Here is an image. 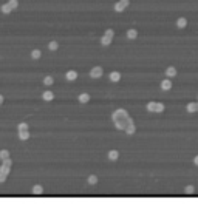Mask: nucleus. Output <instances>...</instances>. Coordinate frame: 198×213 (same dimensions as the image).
Returning a JSON list of instances; mask_svg holds the SVG:
<instances>
[{
    "instance_id": "obj_1",
    "label": "nucleus",
    "mask_w": 198,
    "mask_h": 213,
    "mask_svg": "<svg viewBox=\"0 0 198 213\" xmlns=\"http://www.w3.org/2000/svg\"><path fill=\"white\" fill-rule=\"evenodd\" d=\"M113 119H115V122H116V125L119 128H127V125L132 124V121H130V117L127 116V113L122 111V110H118L113 114Z\"/></svg>"
},
{
    "instance_id": "obj_2",
    "label": "nucleus",
    "mask_w": 198,
    "mask_h": 213,
    "mask_svg": "<svg viewBox=\"0 0 198 213\" xmlns=\"http://www.w3.org/2000/svg\"><path fill=\"white\" fill-rule=\"evenodd\" d=\"M147 110H150V111H163L164 110V105L163 104H148L147 105Z\"/></svg>"
},
{
    "instance_id": "obj_3",
    "label": "nucleus",
    "mask_w": 198,
    "mask_h": 213,
    "mask_svg": "<svg viewBox=\"0 0 198 213\" xmlns=\"http://www.w3.org/2000/svg\"><path fill=\"white\" fill-rule=\"evenodd\" d=\"M112 39H113V31H110V30H108V31L105 33L104 39H102V43H104V45H108V43L112 42Z\"/></svg>"
},
{
    "instance_id": "obj_4",
    "label": "nucleus",
    "mask_w": 198,
    "mask_h": 213,
    "mask_svg": "<svg viewBox=\"0 0 198 213\" xmlns=\"http://www.w3.org/2000/svg\"><path fill=\"white\" fill-rule=\"evenodd\" d=\"M91 76H93V77H101V76H102V68H101V66L93 68V69H91Z\"/></svg>"
},
{
    "instance_id": "obj_5",
    "label": "nucleus",
    "mask_w": 198,
    "mask_h": 213,
    "mask_svg": "<svg viewBox=\"0 0 198 213\" xmlns=\"http://www.w3.org/2000/svg\"><path fill=\"white\" fill-rule=\"evenodd\" d=\"M127 5H129V0H121L119 3H116L115 9H116V11H121V9H124V8H126Z\"/></svg>"
},
{
    "instance_id": "obj_6",
    "label": "nucleus",
    "mask_w": 198,
    "mask_h": 213,
    "mask_svg": "<svg viewBox=\"0 0 198 213\" xmlns=\"http://www.w3.org/2000/svg\"><path fill=\"white\" fill-rule=\"evenodd\" d=\"M67 77H68L70 80H73V79H76V77H78V74H76V71H68V73H67Z\"/></svg>"
},
{
    "instance_id": "obj_7",
    "label": "nucleus",
    "mask_w": 198,
    "mask_h": 213,
    "mask_svg": "<svg viewBox=\"0 0 198 213\" xmlns=\"http://www.w3.org/2000/svg\"><path fill=\"white\" fill-rule=\"evenodd\" d=\"M175 74H177V69L170 66V68L167 69V76H169V77H173V76H175Z\"/></svg>"
},
{
    "instance_id": "obj_8",
    "label": "nucleus",
    "mask_w": 198,
    "mask_h": 213,
    "mask_svg": "<svg viewBox=\"0 0 198 213\" xmlns=\"http://www.w3.org/2000/svg\"><path fill=\"white\" fill-rule=\"evenodd\" d=\"M43 98H45L46 101H51V99H53V93H51V91H46V93H43Z\"/></svg>"
},
{
    "instance_id": "obj_9",
    "label": "nucleus",
    "mask_w": 198,
    "mask_h": 213,
    "mask_svg": "<svg viewBox=\"0 0 198 213\" xmlns=\"http://www.w3.org/2000/svg\"><path fill=\"white\" fill-rule=\"evenodd\" d=\"M186 25H187V20H186V19H180V20H178V27H180V28H184Z\"/></svg>"
},
{
    "instance_id": "obj_10",
    "label": "nucleus",
    "mask_w": 198,
    "mask_h": 213,
    "mask_svg": "<svg viewBox=\"0 0 198 213\" xmlns=\"http://www.w3.org/2000/svg\"><path fill=\"white\" fill-rule=\"evenodd\" d=\"M161 88H163V90H169V88H170V80H164V82L161 83Z\"/></svg>"
},
{
    "instance_id": "obj_11",
    "label": "nucleus",
    "mask_w": 198,
    "mask_h": 213,
    "mask_svg": "<svg viewBox=\"0 0 198 213\" xmlns=\"http://www.w3.org/2000/svg\"><path fill=\"white\" fill-rule=\"evenodd\" d=\"M88 99H90L88 94H81V98H79V101H81V102H88Z\"/></svg>"
},
{
    "instance_id": "obj_12",
    "label": "nucleus",
    "mask_w": 198,
    "mask_h": 213,
    "mask_svg": "<svg viewBox=\"0 0 198 213\" xmlns=\"http://www.w3.org/2000/svg\"><path fill=\"white\" fill-rule=\"evenodd\" d=\"M119 77H121V76H119V73H112V74H110V79H112V80H115V82H116V80H119Z\"/></svg>"
},
{
    "instance_id": "obj_13",
    "label": "nucleus",
    "mask_w": 198,
    "mask_h": 213,
    "mask_svg": "<svg viewBox=\"0 0 198 213\" xmlns=\"http://www.w3.org/2000/svg\"><path fill=\"white\" fill-rule=\"evenodd\" d=\"M187 110H189V111H195V110H198V105H196V104H189V105H187Z\"/></svg>"
},
{
    "instance_id": "obj_14",
    "label": "nucleus",
    "mask_w": 198,
    "mask_h": 213,
    "mask_svg": "<svg viewBox=\"0 0 198 213\" xmlns=\"http://www.w3.org/2000/svg\"><path fill=\"white\" fill-rule=\"evenodd\" d=\"M136 34H138V33H136L135 30H130V31L127 33V36H129L130 39H135V37H136Z\"/></svg>"
},
{
    "instance_id": "obj_15",
    "label": "nucleus",
    "mask_w": 198,
    "mask_h": 213,
    "mask_svg": "<svg viewBox=\"0 0 198 213\" xmlns=\"http://www.w3.org/2000/svg\"><path fill=\"white\" fill-rule=\"evenodd\" d=\"M51 82H53L51 77H46V79H45V83H46V85H51Z\"/></svg>"
},
{
    "instance_id": "obj_16",
    "label": "nucleus",
    "mask_w": 198,
    "mask_h": 213,
    "mask_svg": "<svg viewBox=\"0 0 198 213\" xmlns=\"http://www.w3.org/2000/svg\"><path fill=\"white\" fill-rule=\"evenodd\" d=\"M50 48H51V50H56V48H57V43H54V42L50 43Z\"/></svg>"
},
{
    "instance_id": "obj_17",
    "label": "nucleus",
    "mask_w": 198,
    "mask_h": 213,
    "mask_svg": "<svg viewBox=\"0 0 198 213\" xmlns=\"http://www.w3.org/2000/svg\"><path fill=\"white\" fill-rule=\"evenodd\" d=\"M39 54H40L39 51H34V53H33V56H34V57H39Z\"/></svg>"
},
{
    "instance_id": "obj_18",
    "label": "nucleus",
    "mask_w": 198,
    "mask_h": 213,
    "mask_svg": "<svg viewBox=\"0 0 198 213\" xmlns=\"http://www.w3.org/2000/svg\"><path fill=\"white\" fill-rule=\"evenodd\" d=\"M0 102H2V96H0Z\"/></svg>"
}]
</instances>
